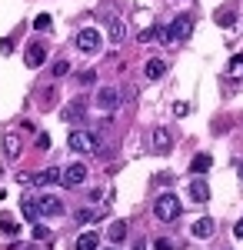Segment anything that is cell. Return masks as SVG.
Wrapping results in <instances>:
<instances>
[{
  "label": "cell",
  "mask_w": 243,
  "mask_h": 250,
  "mask_svg": "<svg viewBox=\"0 0 243 250\" xmlns=\"http://www.w3.org/2000/svg\"><path fill=\"white\" fill-rule=\"evenodd\" d=\"M213 233V220L210 217H200L197 224H193V237H210Z\"/></svg>",
  "instance_id": "cell-17"
},
{
  "label": "cell",
  "mask_w": 243,
  "mask_h": 250,
  "mask_svg": "<svg viewBox=\"0 0 243 250\" xmlns=\"http://www.w3.org/2000/svg\"><path fill=\"white\" fill-rule=\"evenodd\" d=\"M173 114H177V117H187L190 114V104H177V107H173Z\"/></svg>",
  "instance_id": "cell-28"
},
{
  "label": "cell",
  "mask_w": 243,
  "mask_h": 250,
  "mask_svg": "<svg viewBox=\"0 0 243 250\" xmlns=\"http://www.w3.org/2000/svg\"><path fill=\"white\" fill-rule=\"evenodd\" d=\"M94 107L100 110V114H110V110H117V90L113 87H100L94 97Z\"/></svg>",
  "instance_id": "cell-3"
},
{
  "label": "cell",
  "mask_w": 243,
  "mask_h": 250,
  "mask_svg": "<svg viewBox=\"0 0 243 250\" xmlns=\"http://www.w3.org/2000/svg\"><path fill=\"white\" fill-rule=\"evenodd\" d=\"M83 180H87V167H83V164H70V167L63 170V177H60L63 187H80Z\"/></svg>",
  "instance_id": "cell-6"
},
{
  "label": "cell",
  "mask_w": 243,
  "mask_h": 250,
  "mask_svg": "<svg viewBox=\"0 0 243 250\" xmlns=\"http://www.w3.org/2000/svg\"><path fill=\"white\" fill-rule=\"evenodd\" d=\"M190 197H193L197 204H206V200H210V184H206V180H193V184H190Z\"/></svg>",
  "instance_id": "cell-10"
},
{
  "label": "cell",
  "mask_w": 243,
  "mask_h": 250,
  "mask_svg": "<svg viewBox=\"0 0 243 250\" xmlns=\"http://www.w3.org/2000/svg\"><path fill=\"white\" fill-rule=\"evenodd\" d=\"M37 207H40V213H47V217H57V213H63V204H60L57 197H50V193H47V197H40Z\"/></svg>",
  "instance_id": "cell-8"
},
{
  "label": "cell",
  "mask_w": 243,
  "mask_h": 250,
  "mask_svg": "<svg viewBox=\"0 0 243 250\" xmlns=\"http://www.w3.org/2000/svg\"><path fill=\"white\" fill-rule=\"evenodd\" d=\"M34 237H37V240H47V237H50V230H47V227H40V224H37V227H34Z\"/></svg>",
  "instance_id": "cell-27"
},
{
  "label": "cell",
  "mask_w": 243,
  "mask_h": 250,
  "mask_svg": "<svg viewBox=\"0 0 243 250\" xmlns=\"http://www.w3.org/2000/svg\"><path fill=\"white\" fill-rule=\"evenodd\" d=\"M34 27H37V30H47V27H50V14H40V17L34 20Z\"/></svg>",
  "instance_id": "cell-23"
},
{
  "label": "cell",
  "mask_w": 243,
  "mask_h": 250,
  "mask_svg": "<svg viewBox=\"0 0 243 250\" xmlns=\"http://www.w3.org/2000/svg\"><path fill=\"white\" fill-rule=\"evenodd\" d=\"M163 74H167V60H160V57L147 60V77H150V80H160Z\"/></svg>",
  "instance_id": "cell-12"
},
{
  "label": "cell",
  "mask_w": 243,
  "mask_h": 250,
  "mask_svg": "<svg viewBox=\"0 0 243 250\" xmlns=\"http://www.w3.org/2000/svg\"><path fill=\"white\" fill-rule=\"evenodd\" d=\"M230 74H233V77H243V57L230 60Z\"/></svg>",
  "instance_id": "cell-20"
},
{
  "label": "cell",
  "mask_w": 243,
  "mask_h": 250,
  "mask_svg": "<svg viewBox=\"0 0 243 250\" xmlns=\"http://www.w3.org/2000/svg\"><path fill=\"white\" fill-rule=\"evenodd\" d=\"M3 150H7V157H17L20 154V137L17 134H7V137H3Z\"/></svg>",
  "instance_id": "cell-18"
},
{
  "label": "cell",
  "mask_w": 243,
  "mask_h": 250,
  "mask_svg": "<svg viewBox=\"0 0 243 250\" xmlns=\"http://www.w3.org/2000/svg\"><path fill=\"white\" fill-rule=\"evenodd\" d=\"M23 217H27V220H37V217H40L37 200H27V204H23Z\"/></svg>",
  "instance_id": "cell-19"
},
{
  "label": "cell",
  "mask_w": 243,
  "mask_h": 250,
  "mask_svg": "<svg viewBox=\"0 0 243 250\" xmlns=\"http://www.w3.org/2000/svg\"><path fill=\"white\" fill-rule=\"evenodd\" d=\"M107 237H110L113 244L127 240V220H117V224H110V230H107Z\"/></svg>",
  "instance_id": "cell-15"
},
{
  "label": "cell",
  "mask_w": 243,
  "mask_h": 250,
  "mask_svg": "<svg viewBox=\"0 0 243 250\" xmlns=\"http://www.w3.org/2000/svg\"><path fill=\"white\" fill-rule=\"evenodd\" d=\"M237 173H240V177H243V160H237Z\"/></svg>",
  "instance_id": "cell-32"
},
{
  "label": "cell",
  "mask_w": 243,
  "mask_h": 250,
  "mask_svg": "<svg viewBox=\"0 0 243 250\" xmlns=\"http://www.w3.org/2000/svg\"><path fill=\"white\" fill-rule=\"evenodd\" d=\"M80 83H83V87L97 83V74H94V70H83V74H80Z\"/></svg>",
  "instance_id": "cell-24"
},
{
  "label": "cell",
  "mask_w": 243,
  "mask_h": 250,
  "mask_svg": "<svg viewBox=\"0 0 243 250\" xmlns=\"http://www.w3.org/2000/svg\"><path fill=\"white\" fill-rule=\"evenodd\" d=\"M150 140H153V147H157V154H167L170 147H173V137H170V130H167V127H157Z\"/></svg>",
  "instance_id": "cell-7"
},
{
  "label": "cell",
  "mask_w": 243,
  "mask_h": 250,
  "mask_svg": "<svg viewBox=\"0 0 243 250\" xmlns=\"http://www.w3.org/2000/svg\"><path fill=\"white\" fill-rule=\"evenodd\" d=\"M67 70H70L67 60H57V63H54V77H67Z\"/></svg>",
  "instance_id": "cell-21"
},
{
  "label": "cell",
  "mask_w": 243,
  "mask_h": 250,
  "mask_svg": "<svg viewBox=\"0 0 243 250\" xmlns=\"http://www.w3.org/2000/svg\"><path fill=\"white\" fill-rule=\"evenodd\" d=\"M190 34H193V17H187V14L170 23V40H173V43H177V40H187Z\"/></svg>",
  "instance_id": "cell-5"
},
{
  "label": "cell",
  "mask_w": 243,
  "mask_h": 250,
  "mask_svg": "<svg viewBox=\"0 0 243 250\" xmlns=\"http://www.w3.org/2000/svg\"><path fill=\"white\" fill-rule=\"evenodd\" d=\"M123 37H127V23H123L120 17H113L110 20V40H113V43H120Z\"/></svg>",
  "instance_id": "cell-16"
},
{
  "label": "cell",
  "mask_w": 243,
  "mask_h": 250,
  "mask_svg": "<svg viewBox=\"0 0 243 250\" xmlns=\"http://www.w3.org/2000/svg\"><path fill=\"white\" fill-rule=\"evenodd\" d=\"M43 60H47V50H43V43H30V47H27V63H30V67H40Z\"/></svg>",
  "instance_id": "cell-11"
},
{
  "label": "cell",
  "mask_w": 243,
  "mask_h": 250,
  "mask_svg": "<svg viewBox=\"0 0 243 250\" xmlns=\"http://www.w3.org/2000/svg\"><path fill=\"white\" fill-rule=\"evenodd\" d=\"M67 144H70V150H77V154H97V137L87 134V130H74V134L67 137Z\"/></svg>",
  "instance_id": "cell-2"
},
{
  "label": "cell",
  "mask_w": 243,
  "mask_h": 250,
  "mask_svg": "<svg viewBox=\"0 0 243 250\" xmlns=\"http://www.w3.org/2000/svg\"><path fill=\"white\" fill-rule=\"evenodd\" d=\"M180 197H173V193H160L157 197V204H153V213H157V220H163V224H173L177 217H180Z\"/></svg>",
  "instance_id": "cell-1"
},
{
  "label": "cell",
  "mask_w": 243,
  "mask_h": 250,
  "mask_svg": "<svg viewBox=\"0 0 243 250\" xmlns=\"http://www.w3.org/2000/svg\"><path fill=\"white\" fill-rule=\"evenodd\" d=\"M100 247V233H80L77 237V250H97Z\"/></svg>",
  "instance_id": "cell-13"
},
{
  "label": "cell",
  "mask_w": 243,
  "mask_h": 250,
  "mask_svg": "<svg viewBox=\"0 0 243 250\" xmlns=\"http://www.w3.org/2000/svg\"><path fill=\"white\" fill-rule=\"evenodd\" d=\"M157 37V27H150V30H143V34H140V40H153Z\"/></svg>",
  "instance_id": "cell-29"
},
{
  "label": "cell",
  "mask_w": 243,
  "mask_h": 250,
  "mask_svg": "<svg viewBox=\"0 0 243 250\" xmlns=\"http://www.w3.org/2000/svg\"><path fill=\"white\" fill-rule=\"evenodd\" d=\"M60 177H63V170H57V167H47V170H40L30 177V184H60Z\"/></svg>",
  "instance_id": "cell-9"
},
{
  "label": "cell",
  "mask_w": 243,
  "mask_h": 250,
  "mask_svg": "<svg viewBox=\"0 0 243 250\" xmlns=\"http://www.w3.org/2000/svg\"><path fill=\"white\" fill-rule=\"evenodd\" d=\"M157 40H160V43H173V40H170V27H157Z\"/></svg>",
  "instance_id": "cell-26"
},
{
  "label": "cell",
  "mask_w": 243,
  "mask_h": 250,
  "mask_svg": "<svg viewBox=\"0 0 243 250\" xmlns=\"http://www.w3.org/2000/svg\"><path fill=\"white\" fill-rule=\"evenodd\" d=\"M133 250H147V240H137V244H133Z\"/></svg>",
  "instance_id": "cell-31"
},
{
  "label": "cell",
  "mask_w": 243,
  "mask_h": 250,
  "mask_svg": "<svg viewBox=\"0 0 243 250\" xmlns=\"http://www.w3.org/2000/svg\"><path fill=\"white\" fill-rule=\"evenodd\" d=\"M77 47H80L83 54H94V50H100V34H97L94 27H83V30L77 34Z\"/></svg>",
  "instance_id": "cell-4"
},
{
  "label": "cell",
  "mask_w": 243,
  "mask_h": 250,
  "mask_svg": "<svg viewBox=\"0 0 243 250\" xmlns=\"http://www.w3.org/2000/svg\"><path fill=\"white\" fill-rule=\"evenodd\" d=\"M210 164H213L210 154H197L193 160H190V173H206V170H210Z\"/></svg>",
  "instance_id": "cell-14"
},
{
  "label": "cell",
  "mask_w": 243,
  "mask_h": 250,
  "mask_svg": "<svg viewBox=\"0 0 243 250\" xmlns=\"http://www.w3.org/2000/svg\"><path fill=\"white\" fill-rule=\"evenodd\" d=\"M220 27H230L233 23V10H220V20H217Z\"/></svg>",
  "instance_id": "cell-25"
},
{
  "label": "cell",
  "mask_w": 243,
  "mask_h": 250,
  "mask_svg": "<svg viewBox=\"0 0 243 250\" xmlns=\"http://www.w3.org/2000/svg\"><path fill=\"white\" fill-rule=\"evenodd\" d=\"M0 230L3 233H17V224H14L10 217H0Z\"/></svg>",
  "instance_id": "cell-22"
},
{
  "label": "cell",
  "mask_w": 243,
  "mask_h": 250,
  "mask_svg": "<svg viewBox=\"0 0 243 250\" xmlns=\"http://www.w3.org/2000/svg\"><path fill=\"white\" fill-rule=\"evenodd\" d=\"M233 233H237V237H243V217L237 220V227H233Z\"/></svg>",
  "instance_id": "cell-30"
}]
</instances>
